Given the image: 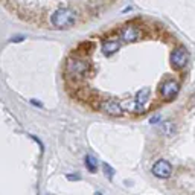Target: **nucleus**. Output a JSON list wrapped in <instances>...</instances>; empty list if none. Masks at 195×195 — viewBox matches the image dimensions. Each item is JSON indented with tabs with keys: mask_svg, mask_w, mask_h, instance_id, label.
<instances>
[{
	"mask_svg": "<svg viewBox=\"0 0 195 195\" xmlns=\"http://www.w3.org/2000/svg\"><path fill=\"white\" fill-rule=\"evenodd\" d=\"M157 120H160V116H154L151 119V123H157Z\"/></svg>",
	"mask_w": 195,
	"mask_h": 195,
	"instance_id": "nucleus-15",
	"label": "nucleus"
},
{
	"mask_svg": "<svg viewBox=\"0 0 195 195\" xmlns=\"http://www.w3.org/2000/svg\"><path fill=\"white\" fill-rule=\"evenodd\" d=\"M119 47H120V40H104L102 41V52L107 57L116 53Z\"/></svg>",
	"mask_w": 195,
	"mask_h": 195,
	"instance_id": "nucleus-9",
	"label": "nucleus"
},
{
	"mask_svg": "<svg viewBox=\"0 0 195 195\" xmlns=\"http://www.w3.org/2000/svg\"><path fill=\"white\" fill-rule=\"evenodd\" d=\"M95 195H102V194H101V192H96V194H95Z\"/></svg>",
	"mask_w": 195,
	"mask_h": 195,
	"instance_id": "nucleus-16",
	"label": "nucleus"
},
{
	"mask_svg": "<svg viewBox=\"0 0 195 195\" xmlns=\"http://www.w3.org/2000/svg\"><path fill=\"white\" fill-rule=\"evenodd\" d=\"M151 172H153V175L157 177V178L166 180V178H169V177L172 175V165H171L168 160L160 158V160H157L156 163L153 165Z\"/></svg>",
	"mask_w": 195,
	"mask_h": 195,
	"instance_id": "nucleus-5",
	"label": "nucleus"
},
{
	"mask_svg": "<svg viewBox=\"0 0 195 195\" xmlns=\"http://www.w3.org/2000/svg\"><path fill=\"white\" fill-rule=\"evenodd\" d=\"M148 98H150V90H148V88H140V90L136 93V98H134V108H136L139 113L143 111Z\"/></svg>",
	"mask_w": 195,
	"mask_h": 195,
	"instance_id": "nucleus-8",
	"label": "nucleus"
},
{
	"mask_svg": "<svg viewBox=\"0 0 195 195\" xmlns=\"http://www.w3.org/2000/svg\"><path fill=\"white\" fill-rule=\"evenodd\" d=\"M142 35V31L137 25H133V23H127L122 29H120V34H119V38L120 41H125V43H133L136 40L140 38Z\"/></svg>",
	"mask_w": 195,
	"mask_h": 195,
	"instance_id": "nucleus-6",
	"label": "nucleus"
},
{
	"mask_svg": "<svg viewBox=\"0 0 195 195\" xmlns=\"http://www.w3.org/2000/svg\"><path fill=\"white\" fill-rule=\"evenodd\" d=\"M76 21V12L70 8H61L57 9L52 17H50V23L57 28V29H67L70 26H73Z\"/></svg>",
	"mask_w": 195,
	"mask_h": 195,
	"instance_id": "nucleus-2",
	"label": "nucleus"
},
{
	"mask_svg": "<svg viewBox=\"0 0 195 195\" xmlns=\"http://www.w3.org/2000/svg\"><path fill=\"white\" fill-rule=\"evenodd\" d=\"M64 72H66L67 78H70L72 81H78V79H82L90 72V63L85 58H78V57L69 58L66 61Z\"/></svg>",
	"mask_w": 195,
	"mask_h": 195,
	"instance_id": "nucleus-1",
	"label": "nucleus"
},
{
	"mask_svg": "<svg viewBox=\"0 0 195 195\" xmlns=\"http://www.w3.org/2000/svg\"><path fill=\"white\" fill-rule=\"evenodd\" d=\"M102 110L107 113V115H110V116L113 117H120L123 115V108H122V105L115 101V99H108V101H105L104 104H102Z\"/></svg>",
	"mask_w": 195,
	"mask_h": 195,
	"instance_id": "nucleus-7",
	"label": "nucleus"
},
{
	"mask_svg": "<svg viewBox=\"0 0 195 195\" xmlns=\"http://www.w3.org/2000/svg\"><path fill=\"white\" fill-rule=\"evenodd\" d=\"M163 131H165L166 136H171V134L175 131V128H174V125H172L171 122H165V123H163Z\"/></svg>",
	"mask_w": 195,
	"mask_h": 195,
	"instance_id": "nucleus-12",
	"label": "nucleus"
},
{
	"mask_svg": "<svg viewBox=\"0 0 195 195\" xmlns=\"http://www.w3.org/2000/svg\"><path fill=\"white\" fill-rule=\"evenodd\" d=\"M67 178H69V180H79V175H72V174H69Z\"/></svg>",
	"mask_w": 195,
	"mask_h": 195,
	"instance_id": "nucleus-13",
	"label": "nucleus"
},
{
	"mask_svg": "<svg viewBox=\"0 0 195 195\" xmlns=\"http://www.w3.org/2000/svg\"><path fill=\"white\" fill-rule=\"evenodd\" d=\"M84 163H85V168L88 172L95 174L98 171V158H95L93 156H85L84 157Z\"/></svg>",
	"mask_w": 195,
	"mask_h": 195,
	"instance_id": "nucleus-10",
	"label": "nucleus"
},
{
	"mask_svg": "<svg viewBox=\"0 0 195 195\" xmlns=\"http://www.w3.org/2000/svg\"><path fill=\"white\" fill-rule=\"evenodd\" d=\"M169 61H171V66L175 70H181V69L186 67V64L189 61V55H188V52L183 47H177V49H174L171 52Z\"/></svg>",
	"mask_w": 195,
	"mask_h": 195,
	"instance_id": "nucleus-4",
	"label": "nucleus"
},
{
	"mask_svg": "<svg viewBox=\"0 0 195 195\" xmlns=\"http://www.w3.org/2000/svg\"><path fill=\"white\" fill-rule=\"evenodd\" d=\"M158 92H160V96L165 101H172V99L177 98V95L180 92V84L174 79H166L160 84Z\"/></svg>",
	"mask_w": 195,
	"mask_h": 195,
	"instance_id": "nucleus-3",
	"label": "nucleus"
},
{
	"mask_svg": "<svg viewBox=\"0 0 195 195\" xmlns=\"http://www.w3.org/2000/svg\"><path fill=\"white\" fill-rule=\"evenodd\" d=\"M102 169H104V174H105V177H107V178H110V180H111V178L115 177V169H113L108 163H102Z\"/></svg>",
	"mask_w": 195,
	"mask_h": 195,
	"instance_id": "nucleus-11",
	"label": "nucleus"
},
{
	"mask_svg": "<svg viewBox=\"0 0 195 195\" xmlns=\"http://www.w3.org/2000/svg\"><path fill=\"white\" fill-rule=\"evenodd\" d=\"M21 40H25V37H21V35H17L15 38H12V41H21Z\"/></svg>",
	"mask_w": 195,
	"mask_h": 195,
	"instance_id": "nucleus-14",
	"label": "nucleus"
}]
</instances>
